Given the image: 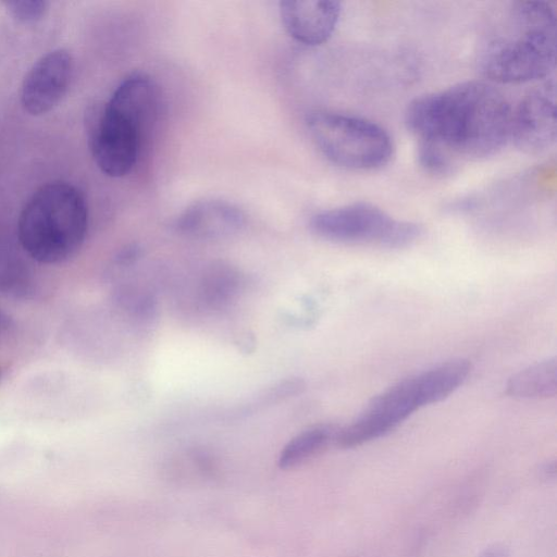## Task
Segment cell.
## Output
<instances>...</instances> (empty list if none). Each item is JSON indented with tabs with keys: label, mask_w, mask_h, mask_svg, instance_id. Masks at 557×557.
I'll return each instance as SVG.
<instances>
[{
	"label": "cell",
	"mask_w": 557,
	"mask_h": 557,
	"mask_svg": "<svg viewBox=\"0 0 557 557\" xmlns=\"http://www.w3.org/2000/svg\"><path fill=\"white\" fill-rule=\"evenodd\" d=\"M470 372L469 360L458 358L396 383L374 397L351 423L337 428L334 445L354 448L388 434L414 411L453 394Z\"/></svg>",
	"instance_id": "cell-3"
},
{
	"label": "cell",
	"mask_w": 557,
	"mask_h": 557,
	"mask_svg": "<svg viewBox=\"0 0 557 557\" xmlns=\"http://www.w3.org/2000/svg\"><path fill=\"white\" fill-rule=\"evenodd\" d=\"M88 146L99 170L110 177L127 175L135 166L144 133L107 103L86 114Z\"/></svg>",
	"instance_id": "cell-7"
},
{
	"label": "cell",
	"mask_w": 557,
	"mask_h": 557,
	"mask_svg": "<svg viewBox=\"0 0 557 557\" xmlns=\"http://www.w3.org/2000/svg\"><path fill=\"white\" fill-rule=\"evenodd\" d=\"M478 557H510L509 549L503 544L486 547Z\"/></svg>",
	"instance_id": "cell-17"
},
{
	"label": "cell",
	"mask_w": 557,
	"mask_h": 557,
	"mask_svg": "<svg viewBox=\"0 0 557 557\" xmlns=\"http://www.w3.org/2000/svg\"><path fill=\"white\" fill-rule=\"evenodd\" d=\"M72 74L73 58L67 50L55 49L39 58L22 84L23 109L32 115L51 111L67 91Z\"/></svg>",
	"instance_id": "cell-9"
},
{
	"label": "cell",
	"mask_w": 557,
	"mask_h": 557,
	"mask_svg": "<svg viewBox=\"0 0 557 557\" xmlns=\"http://www.w3.org/2000/svg\"><path fill=\"white\" fill-rule=\"evenodd\" d=\"M9 14L20 23L33 24L40 21L48 11L49 3L41 0L5 1Z\"/></svg>",
	"instance_id": "cell-15"
},
{
	"label": "cell",
	"mask_w": 557,
	"mask_h": 557,
	"mask_svg": "<svg viewBox=\"0 0 557 557\" xmlns=\"http://www.w3.org/2000/svg\"><path fill=\"white\" fill-rule=\"evenodd\" d=\"M159 96L157 85L148 75L133 73L120 83L106 103L146 134L157 120Z\"/></svg>",
	"instance_id": "cell-12"
},
{
	"label": "cell",
	"mask_w": 557,
	"mask_h": 557,
	"mask_svg": "<svg viewBox=\"0 0 557 557\" xmlns=\"http://www.w3.org/2000/svg\"><path fill=\"white\" fill-rule=\"evenodd\" d=\"M310 138L332 163L350 170H373L393 154L389 134L379 124L355 115L314 111L307 115Z\"/></svg>",
	"instance_id": "cell-5"
},
{
	"label": "cell",
	"mask_w": 557,
	"mask_h": 557,
	"mask_svg": "<svg viewBox=\"0 0 557 557\" xmlns=\"http://www.w3.org/2000/svg\"><path fill=\"white\" fill-rule=\"evenodd\" d=\"M342 3L333 0H285L280 16L287 34L306 46H319L333 35Z\"/></svg>",
	"instance_id": "cell-10"
},
{
	"label": "cell",
	"mask_w": 557,
	"mask_h": 557,
	"mask_svg": "<svg viewBox=\"0 0 557 557\" xmlns=\"http://www.w3.org/2000/svg\"><path fill=\"white\" fill-rule=\"evenodd\" d=\"M557 393V359L552 357L533 363L513 374L506 394L518 399L555 397Z\"/></svg>",
	"instance_id": "cell-13"
},
{
	"label": "cell",
	"mask_w": 557,
	"mask_h": 557,
	"mask_svg": "<svg viewBox=\"0 0 557 557\" xmlns=\"http://www.w3.org/2000/svg\"><path fill=\"white\" fill-rule=\"evenodd\" d=\"M336 431L335 425L319 424L300 432L283 447L278 467L290 469L317 456L334 444Z\"/></svg>",
	"instance_id": "cell-14"
},
{
	"label": "cell",
	"mask_w": 557,
	"mask_h": 557,
	"mask_svg": "<svg viewBox=\"0 0 557 557\" xmlns=\"http://www.w3.org/2000/svg\"><path fill=\"white\" fill-rule=\"evenodd\" d=\"M483 38L478 67L490 83L519 84L546 78L555 69L557 23L546 1L511 2Z\"/></svg>",
	"instance_id": "cell-2"
},
{
	"label": "cell",
	"mask_w": 557,
	"mask_h": 557,
	"mask_svg": "<svg viewBox=\"0 0 557 557\" xmlns=\"http://www.w3.org/2000/svg\"><path fill=\"white\" fill-rule=\"evenodd\" d=\"M1 373V372H0Z\"/></svg>",
	"instance_id": "cell-18"
},
{
	"label": "cell",
	"mask_w": 557,
	"mask_h": 557,
	"mask_svg": "<svg viewBox=\"0 0 557 557\" xmlns=\"http://www.w3.org/2000/svg\"><path fill=\"white\" fill-rule=\"evenodd\" d=\"M310 228L330 242L385 248L409 246L422 233L420 225L393 219L368 202H355L318 212L310 220Z\"/></svg>",
	"instance_id": "cell-6"
},
{
	"label": "cell",
	"mask_w": 557,
	"mask_h": 557,
	"mask_svg": "<svg viewBox=\"0 0 557 557\" xmlns=\"http://www.w3.org/2000/svg\"><path fill=\"white\" fill-rule=\"evenodd\" d=\"M88 227L84 195L66 182L39 187L23 207L17 234L23 249L36 261L57 264L82 247Z\"/></svg>",
	"instance_id": "cell-4"
},
{
	"label": "cell",
	"mask_w": 557,
	"mask_h": 557,
	"mask_svg": "<svg viewBox=\"0 0 557 557\" xmlns=\"http://www.w3.org/2000/svg\"><path fill=\"white\" fill-rule=\"evenodd\" d=\"M246 216L235 205L206 199L187 207L174 221V228L186 236L216 239L230 237L244 228Z\"/></svg>",
	"instance_id": "cell-11"
},
{
	"label": "cell",
	"mask_w": 557,
	"mask_h": 557,
	"mask_svg": "<svg viewBox=\"0 0 557 557\" xmlns=\"http://www.w3.org/2000/svg\"><path fill=\"white\" fill-rule=\"evenodd\" d=\"M511 111L492 83L468 81L413 99L405 123L418 145L436 148L456 164L497 153L509 140Z\"/></svg>",
	"instance_id": "cell-1"
},
{
	"label": "cell",
	"mask_w": 557,
	"mask_h": 557,
	"mask_svg": "<svg viewBox=\"0 0 557 557\" xmlns=\"http://www.w3.org/2000/svg\"><path fill=\"white\" fill-rule=\"evenodd\" d=\"M232 272L225 270H219L213 272L210 277L208 285V294L210 297L215 299L214 301H221V299H225L230 295V290H233L235 287L234 277L230 276Z\"/></svg>",
	"instance_id": "cell-16"
},
{
	"label": "cell",
	"mask_w": 557,
	"mask_h": 557,
	"mask_svg": "<svg viewBox=\"0 0 557 557\" xmlns=\"http://www.w3.org/2000/svg\"><path fill=\"white\" fill-rule=\"evenodd\" d=\"M509 140L523 153L539 156L556 143L555 81L529 90L511 111Z\"/></svg>",
	"instance_id": "cell-8"
}]
</instances>
